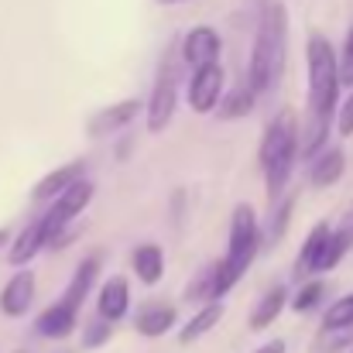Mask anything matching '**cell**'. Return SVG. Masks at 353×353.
I'll list each match as a JSON object with an SVG mask.
<instances>
[{"mask_svg":"<svg viewBox=\"0 0 353 353\" xmlns=\"http://www.w3.org/2000/svg\"><path fill=\"white\" fill-rule=\"evenodd\" d=\"M137 333L141 336H165L175 326V309L172 305H144L137 312Z\"/></svg>","mask_w":353,"mask_h":353,"instance_id":"2e32d148","label":"cell"},{"mask_svg":"<svg viewBox=\"0 0 353 353\" xmlns=\"http://www.w3.org/2000/svg\"><path fill=\"white\" fill-rule=\"evenodd\" d=\"M336 79L353 86V31L347 34V45H343V59L336 62Z\"/></svg>","mask_w":353,"mask_h":353,"instance_id":"484cf974","label":"cell"},{"mask_svg":"<svg viewBox=\"0 0 353 353\" xmlns=\"http://www.w3.org/2000/svg\"><path fill=\"white\" fill-rule=\"evenodd\" d=\"M175 103H179V62H175V45H172L161 59V69L154 76V90L148 100V130L151 134H158L172 123Z\"/></svg>","mask_w":353,"mask_h":353,"instance_id":"5b68a950","label":"cell"},{"mask_svg":"<svg viewBox=\"0 0 353 353\" xmlns=\"http://www.w3.org/2000/svg\"><path fill=\"white\" fill-rule=\"evenodd\" d=\"M3 243H7V230H0V247H3Z\"/></svg>","mask_w":353,"mask_h":353,"instance_id":"1f68e13d","label":"cell"},{"mask_svg":"<svg viewBox=\"0 0 353 353\" xmlns=\"http://www.w3.org/2000/svg\"><path fill=\"white\" fill-rule=\"evenodd\" d=\"M213 268H216V264H213ZM213 268H203V271H199L196 285L189 288V299H199L203 292H210V288H213Z\"/></svg>","mask_w":353,"mask_h":353,"instance_id":"83f0119b","label":"cell"},{"mask_svg":"<svg viewBox=\"0 0 353 353\" xmlns=\"http://www.w3.org/2000/svg\"><path fill=\"white\" fill-rule=\"evenodd\" d=\"M347 247H350V236L347 234H330L326 250H323V257H319V264H316V274H319V271H333V268L343 261Z\"/></svg>","mask_w":353,"mask_h":353,"instance_id":"603a6c76","label":"cell"},{"mask_svg":"<svg viewBox=\"0 0 353 353\" xmlns=\"http://www.w3.org/2000/svg\"><path fill=\"white\" fill-rule=\"evenodd\" d=\"M323 326H326V330H350L353 326V295L340 299V302H333V305L326 309Z\"/></svg>","mask_w":353,"mask_h":353,"instance_id":"cb8c5ba5","label":"cell"},{"mask_svg":"<svg viewBox=\"0 0 353 353\" xmlns=\"http://www.w3.org/2000/svg\"><path fill=\"white\" fill-rule=\"evenodd\" d=\"M161 3H179V0H161Z\"/></svg>","mask_w":353,"mask_h":353,"instance_id":"d6a6232c","label":"cell"},{"mask_svg":"<svg viewBox=\"0 0 353 353\" xmlns=\"http://www.w3.org/2000/svg\"><path fill=\"white\" fill-rule=\"evenodd\" d=\"M326 240H330V227H326V223H319L312 234L305 236V243H302L299 271H316V264H319V257H323V250H326Z\"/></svg>","mask_w":353,"mask_h":353,"instance_id":"44dd1931","label":"cell"},{"mask_svg":"<svg viewBox=\"0 0 353 353\" xmlns=\"http://www.w3.org/2000/svg\"><path fill=\"white\" fill-rule=\"evenodd\" d=\"M216 55H220V34H216L210 24H196V28L185 34V41H182V59H185V65L203 69V65H213Z\"/></svg>","mask_w":353,"mask_h":353,"instance_id":"ba28073f","label":"cell"},{"mask_svg":"<svg viewBox=\"0 0 353 353\" xmlns=\"http://www.w3.org/2000/svg\"><path fill=\"white\" fill-rule=\"evenodd\" d=\"M97 271H100V257H86V261L76 268V274H72V281H69V288H65V295H62L59 302L79 312L83 299H86V295H90V288H93V278H97Z\"/></svg>","mask_w":353,"mask_h":353,"instance_id":"5bb4252c","label":"cell"},{"mask_svg":"<svg viewBox=\"0 0 353 353\" xmlns=\"http://www.w3.org/2000/svg\"><path fill=\"white\" fill-rule=\"evenodd\" d=\"M31 302H34V274L31 271H17L0 292V312L17 319V316H24L31 309Z\"/></svg>","mask_w":353,"mask_h":353,"instance_id":"9c48e42d","label":"cell"},{"mask_svg":"<svg viewBox=\"0 0 353 353\" xmlns=\"http://www.w3.org/2000/svg\"><path fill=\"white\" fill-rule=\"evenodd\" d=\"M83 168H86V161H69V165H62V168L48 172V175L31 189V199H38V203H45V199H59L72 182H79V179H83Z\"/></svg>","mask_w":353,"mask_h":353,"instance_id":"8fae6325","label":"cell"},{"mask_svg":"<svg viewBox=\"0 0 353 353\" xmlns=\"http://www.w3.org/2000/svg\"><path fill=\"white\" fill-rule=\"evenodd\" d=\"M250 107H254V97H250V90L247 86H236L227 93V100L220 103V117L223 120H240L250 114Z\"/></svg>","mask_w":353,"mask_h":353,"instance_id":"7402d4cb","label":"cell"},{"mask_svg":"<svg viewBox=\"0 0 353 353\" xmlns=\"http://www.w3.org/2000/svg\"><path fill=\"white\" fill-rule=\"evenodd\" d=\"M137 110H141V100H120V103L100 110L97 117L90 120V123H86V134H90V137H107V134H114L120 127H127L130 120L137 117Z\"/></svg>","mask_w":353,"mask_h":353,"instance_id":"30bf717a","label":"cell"},{"mask_svg":"<svg viewBox=\"0 0 353 353\" xmlns=\"http://www.w3.org/2000/svg\"><path fill=\"white\" fill-rule=\"evenodd\" d=\"M295 154H299L295 120H292V114H278L271 120V127L264 130V141H261V165H264V179H268V196L271 199H278L281 189L288 185Z\"/></svg>","mask_w":353,"mask_h":353,"instance_id":"277c9868","label":"cell"},{"mask_svg":"<svg viewBox=\"0 0 353 353\" xmlns=\"http://www.w3.org/2000/svg\"><path fill=\"white\" fill-rule=\"evenodd\" d=\"M134 271H137V278L144 285L161 281V274H165V250L158 243H141L134 250Z\"/></svg>","mask_w":353,"mask_h":353,"instance_id":"9a60e30c","label":"cell"},{"mask_svg":"<svg viewBox=\"0 0 353 353\" xmlns=\"http://www.w3.org/2000/svg\"><path fill=\"white\" fill-rule=\"evenodd\" d=\"M323 292H326V288H323L319 281H309V285L295 295V312H309V309H316L319 299H323Z\"/></svg>","mask_w":353,"mask_h":353,"instance_id":"d4e9b609","label":"cell"},{"mask_svg":"<svg viewBox=\"0 0 353 353\" xmlns=\"http://www.w3.org/2000/svg\"><path fill=\"white\" fill-rule=\"evenodd\" d=\"M340 175H343V151H336V148L326 151V154L312 165V185H319V189L340 182Z\"/></svg>","mask_w":353,"mask_h":353,"instance_id":"ffe728a7","label":"cell"},{"mask_svg":"<svg viewBox=\"0 0 353 353\" xmlns=\"http://www.w3.org/2000/svg\"><path fill=\"white\" fill-rule=\"evenodd\" d=\"M254 353H285V343L281 340H271V343H264L261 350H254Z\"/></svg>","mask_w":353,"mask_h":353,"instance_id":"4dcf8cb0","label":"cell"},{"mask_svg":"<svg viewBox=\"0 0 353 353\" xmlns=\"http://www.w3.org/2000/svg\"><path fill=\"white\" fill-rule=\"evenodd\" d=\"M220 319H223V305H220V302H210L206 309H199V312L182 326V336H179V340H182V343H196V340H199V336H206Z\"/></svg>","mask_w":353,"mask_h":353,"instance_id":"ac0fdd59","label":"cell"},{"mask_svg":"<svg viewBox=\"0 0 353 353\" xmlns=\"http://www.w3.org/2000/svg\"><path fill=\"white\" fill-rule=\"evenodd\" d=\"M257 243H261V227H257V213L240 203L230 216V243H227V257L213 268V288L210 295L220 299L234 288L236 281L243 278V271L250 268L254 254H257Z\"/></svg>","mask_w":353,"mask_h":353,"instance_id":"3957f363","label":"cell"},{"mask_svg":"<svg viewBox=\"0 0 353 353\" xmlns=\"http://www.w3.org/2000/svg\"><path fill=\"white\" fill-rule=\"evenodd\" d=\"M93 192H97V185L90 182V179H79V182H72L55 203H52V210L38 220L41 223V230H45V240H55L59 230H65V227H72V220L90 206V199H93Z\"/></svg>","mask_w":353,"mask_h":353,"instance_id":"8992f818","label":"cell"},{"mask_svg":"<svg viewBox=\"0 0 353 353\" xmlns=\"http://www.w3.org/2000/svg\"><path fill=\"white\" fill-rule=\"evenodd\" d=\"M309 130H305V154H316L326 137H330V123L336 114V93H340V79H336V52L323 34L309 38Z\"/></svg>","mask_w":353,"mask_h":353,"instance_id":"6da1fadb","label":"cell"},{"mask_svg":"<svg viewBox=\"0 0 353 353\" xmlns=\"http://www.w3.org/2000/svg\"><path fill=\"white\" fill-rule=\"evenodd\" d=\"M130 309V285L123 278H110L103 288H100V316L103 323H117L127 316Z\"/></svg>","mask_w":353,"mask_h":353,"instance_id":"7c38bea8","label":"cell"},{"mask_svg":"<svg viewBox=\"0 0 353 353\" xmlns=\"http://www.w3.org/2000/svg\"><path fill=\"white\" fill-rule=\"evenodd\" d=\"M48 240H45V230H41V223H31V227H24L17 240H14V247H10V254H7V261L14 264V268H21V264H28L34 254H41V247H45Z\"/></svg>","mask_w":353,"mask_h":353,"instance_id":"e0dca14e","label":"cell"},{"mask_svg":"<svg viewBox=\"0 0 353 353\" xmlns=\"http://www.w3.org/2000/svg\"><path fill=\"white\" fill-rule=\"evenodd\" d=\"M107 340H110V326H107V323H93L83 343H86V347H97V343H107Z\"/></svg>","mask_w":353,"mask_h":353,"instance_id":"f1b7e54d","label":"cell"},{"mask_svg":"<svg viewBox=\"0 0 353 353\" xmlns=\"http://www.w3.org/2000/svg\"><path fill=\"white\" fill-rule=\"evenodd\" d=\"M292 206H295V199H285V206L274 213V220H271V234L268 240H278V236L285 234V223H288V216H292Z\"/></svg>","mask_w":353,"mask_h":353,"instance_id":"4316f807","label":"cell"},{"mask_svg":"<svg viewBox=\"0 0 353 353\" xmlns=\"http://www.w3.org/2000/svg\"><path fill=\"white\" fill-rule=\"evenodd\" d=\"M285 38H288V21L281 3H268L261 10L254 52H250V72H247V90L250 97H264L278 86L285 72Z\"/></svg>","mask_w":353,"mask_h":353,"instance_id":"7a4b0ae2","label":"cell"},{"mask_svg":"<svg viewBox=\"0 0 353 353\" xmlns=\"http://www.w3.org/2000/svg\"><path fill=\"white\" fill-rule=\"evenodd\" d=\"M340 134H343V137L353 134V93L347 97V103H343V110H340Z\"/></svg>","mask_w":353,"mask_h":353,"instance_id":"f546056e","label":"cell"},{"mask_svg":"<svg viewBox=\"0 0 353 353\" xmlns=\"http://www.w3.org/2000/svg\"><path fill=\"white\" fill-rule=\"evenodd\" d=\"M220 100H223V69L216 62L196 69V76L189 83V107L196 114H210L220 107Z\"/></svg>","mask_w":353,"mask_h":353,"instance_id":"52a82bcc","label":"cell"},{"mask_svg":"<svg viewBox=\"0 0 353 353\" xmlns=\"http://www.w3.org/2000/svg\"><path fill=\"white\" fill-rule=\"evenodd\" d=\"M281 309H285V288H271V292L261 299V305L250 312V330H264V326H271V323L281 316Z\"/></svg>","mask_w":353,"mask_h":353,"instance_id":"d6986e66","label":"cell"},{"mask_svg":"<svg viewBox=\"0 0 353 353\" xmlns=\"http://www.w3.org/2000/svg\"><path fill=\"white\" fill-rule=\"evenodd\" d=\"M72 326H76V309H69V305H62V302L48 305V309L34 319V333H38V336H48V340H59V336L72 333Z\"/></svg>","mask_w":353,"mask_h":353,"instance_id":"4fadbf2b","label":"cell"}]
</instances>
